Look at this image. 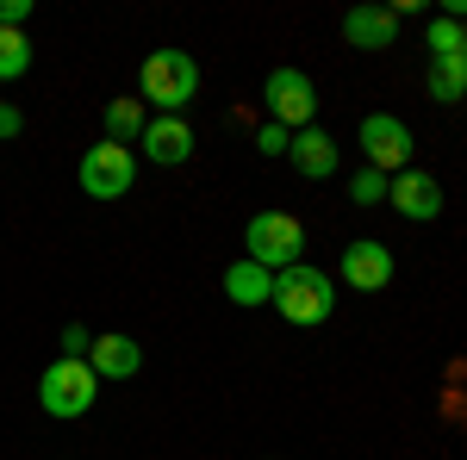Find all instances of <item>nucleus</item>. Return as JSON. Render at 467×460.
<instances>
[{"instance_id":"1","label":"nucleus","mask_w":467,"mask_h":460,"mask_svg":"<svg viewBox=\"0 0 467 460\" xmlns=\"http://www.w3.org/2000/svg\"><path fill=\"white\" fill-rule=\"evenodd\" d=\"M268 305H275L293 330H312V323H324L337 312V281H330L324 268H312V261H293V268L275 274V299H268Z\"/></svg>"},{"instance_id":"2","label":"nucleus","mask_w":467,"mask_h":460,"mask_svg":"<svg viewBox=\"0 0 467 460\" xmlns=\"http://www.w3.org/2000/svg\"><path fill=\"white\" fill-rule=\"evenodd\" d=\"M94 398H100V373H94L88 361L57 354V361L37 373V404H44V417H57V424L88 417V411H94Z\"/></svg>"},{"instance_id":"3","label":"nucleus","mask_w":467,"mask_h":460,"mask_svg":"<svg viewBox=\"0 0 467 460\" xmlns=\"http://www.w3.org/2000/svg\"><path fill=\"white\" fill-rule=\"evenodd\" d=\"M138 100L156 112H169V118H181V107L200 94V63L187 56V50H150L144 56V75H138Z\"/></svg>"},{"instance_id":"4","label":"nucleus","mask_w":467,"mask_h":460,"mask_svg":"<svg viewBox=\"0 0 467 460\" xmlns=\"http://www.w3.org/2000/svg\"><path fill=\"white\" fill-rule=\"evenodd\" d=\"M244 249H250L255 268H268V274H281L293 261H306V224L293 212H255L250 230H244Z\"/></svg>"},{"instance_id":"5","label":"nucleus","mask_w":467,"mask_h":460,"mask_svg":"<svg viewBox=\"0 0 467 460\" xmlns=\"http://www.w3.org/2000/svg\"><path fill=\"white\" fill-rule=\"evenodd\" d=\"M75 180H81V193H88V199H125V193H131V180H138V156H131L125 143L100 138L88 156H81Z\"/></svg>"},{"instance_id":"6","label":"nucleus","mask_w":467,"mask_h":460,"mask_svg":"<svg viewBox=\"0 0 467 460\" xmlns=\"http://www.w3.org/2000/svg\"><path fill=\"white\" fill-rule=\"evenodd\" d=\"M262 100H268V125H281V131H306L312 112H318V87H312V75H306V69H275L268 81H262Z\"/></svg>"},{"instance_id":"7","label":"nucleus","mask_w":467,"mask_h":460,"mask_svg":"<svg viewBox=\"0 0 467 460\" xmlns=\"http://www.w3.org/2000/svg\"><path fill=\"white\" fill-rule=\"evenodd\" d=\"M411 125L405 118H393V112H368L361 118V156H368V169H380V175L393 180L411 169Z\"/></svg>"},{"instance_id":"8","label":"nucleus","mask_w":467,"mask_h":460,"mask_svg":"<svg viewBox=\"0 0 467 460\" xmlns=\"http://www.w3.org/2000/svg\"><path fill=\"white\" fill-rule=\"evenodd\" d=\"M387 206H399V218H411V224H431V218H442V180L424 175V169H405V175L387 180Z\"/></svg>"},{"instance_id":"9","label":"nucleus","mask_w":467,"mask_h":460,"mask_svg":"<svg viewBox=\"0 0 467 460\" xmlns=\"http://www.w3.org/2000/svg\"><path fill=\"white\" fill-rule=\"evenodd\" d=\"M337 274L356 286V292H387V286H393V249L374 243V237H356V243L343 249Z\"/></svg>"},{"instance_id":"10","label":"nucleus","mask_w":467,"mask_h":460,"mask_svg":"<svg viewBox=\"0 0 467 460\" xmlns=\"http://www.w3.org/2000/svg\"><path fill=\"white\" fill-rule=\"evenodd\" d=\"M138 149H144L150 162H162V169H181L187 156H193V125L187 118H169V112H156L144 125V138H138Z\"/></svg>"},{"instance_id":"11","label":"nucleus","mask_w":467,"mask_h":460,"mask_svg":"<svg viewBox=\"0 0 467 460\" xmlns=\"http://www.w3.org/2000/svg\"><path fill=\"white\" fill-rule=\"evenodd\" d=\"M88 367H94L100 380H131V373L144 367V349H138V336H125V330H107V336H94V349H88Z\"/></svg>"},{"instance_id":"12","label":"nucleus","mask_w":467,"mask_h":460,"mask_svg":"<svg viewBox=\"0 0 467 460\" xmlns=\"http://www.w3.org/2000/svg\"><path fill=\"white\" fill-rule=\"evenodd\" d=\"M343 37H349L356 50H393L399 44L393 6H349V13H343Z\"/></svg>"},{"instance_id":"13","label":"nucleus","mask_w":467,"mask_h":460,"mask_svg":"<svg viewBox=\"0 0 467 460\" xmlns=\"http://www.w3.org/2000/svg\"><path fill=\"white\" fill-rule=\"evenodd\" d=\"M287 162L306 180H330V175H337V138H330V131H318V125H306V131H293Z\"/></svg>"},{"instance_id":"14","label":"nucleus","mask_w":467,"mask_h":460,"mask_svg":"<svg viewBox=\"0 0 467 460\" xmlns=\"http://www.w3.org/2000/svg\"><path fill=\"white\" fill-rule=\"evenodd\" d=\"M224 299H231V305H244V312H255V305H268V299H275V274H268V268H255L250 255H244V261H231V268H224Z\"/></svg>"},{"instance_id":"15","label":"nucleus","mask_w":467,"mask_h":460,"mask_svg":"<svg viewBox=\"0 0 467 460\" xmlns=\"http://www.w3.org/2000/svg\"><path fill=\"white\" fill-rule=\"evenodd\" d=\"M436 107H455L467 100V56H431V75H424Z\"/></svg>"},{"instance_id":"16","label":"nucleus","mask_w":467,"mask_h":460,"mask_svg":"<svg viewBox=\"0 0 467 460\" xmlns=\"http://www.w3.org/2000/svg\"><path fill=\"white\" fill-rule=\"evenodd\" d=\"M144 125H150V107L144 100H107V143H131L144 138Z\"/></svg>"},{"instance_id":"17","label":"nucleus","mask_w":467,"mask_h":460,"mask_svg":"<svg viewBox=\"0 0 467 460\" xmlns=\"http://www.w3.org/2000/svg\"><path fill=\"white\" fill-rule=\"evenodd\" d=\"M424 44H431V56H467V19H449V13H436L431 32H424Z\"/></svg>"},{"instance_id":"18","label":"nucleus","mask_w":467,"mask_h":460,"mask_svg":"<svg viewBox=\"0 0 467 460\" xmlns=\"http://www.w3.org/2000/svg\"><path fill=\"white\" fill-rule=\"evenodd\" d=\"M26 69H32V37L0 26V81H19Z\"/></svg>"},{"instance_id":"19","label":"nucleus","mask_w":467,"mask_h":460,"mask_svg":"<svg viewBox=\"0 0 467 460\" xmlns=\"http://www.w3.org/2000/svg\"><path fill=\"white\" fill-rule=\"evenodd\" d=\"M349 199H356V206H387V175H380V169H356Z\"/></svg>"},{"instance_id":"20","label":"nucleus","mask_w":467,"mask_h":460,"mask_svg":"<svg viewBox=\"0 0 467 460\" xmlns=\"http://www.w3.org/2000/svg\"><path fill=\"white\" fill-rule=\"evenodd\" d=\"M287 143H293V131H281V125H262L255 131V149L262 156H287Z\"/></svg>"},{"instance_id":"21","label":"nucleus","mask_w":467,"mask_h":460,"mask_svg":"<svg viewBox=\"0 0 467 460\" xmlns=\"http://www.w3.org/2000/svg\"><path fill=\"white\" fill-rule=\"evenodd\" d=\"M26 19H32V0H0V26L6 32H19Z\"/></svg>"},{"instance_id":"22","label":"nucleus","mask_w":467,"mask_h":460,"mask_svg":"<svg viewBox=\"0 0 467 460\" xmlns=\"http://www.w3.org/2000/svg\"><path fill=\"white\" fill-rule=\"evenodd\" d=\"M19 131H26V112L0 100V143H6V138H19Z\"/></svg>"},{"instance_id":"23","label":"nucleus","mask_w":467,"mask_h":460,"mask_svg":"<svg viewBox=\"0 0 467 460\" xmlns=\"http://www.w3.org/2000/svg\"><path fill=\"white\" fill-rule=\"evenodd\" d=\"M268 460H275V455H268Z\"/></svg>"}]
</instances>
